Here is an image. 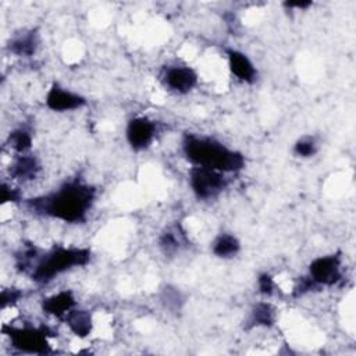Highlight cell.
Returning a JSON list of instances; mask_svg holds the SVG:
<instances>
[{"mask_svg": "<svg viewBox=\"0 0 356 356\" xmlns=\"http://www.w3.org/2000/svg\"><path fill=\"white\" fill-rule=\"evenodd\" d=\"M95 197L96 189L93 186L74 179L63 184L50 193L28 199L25 206L38 216L78 224L86 220Z\"/></svg>", "mask_w": 356, "mask_h": 356, "instance_id": "obj_1", "label": "cell"}, {"mask_svg": "<svg viewBox=\"0 0 356 356\" xmlns=\"http://www.w3.org/2000/svg\"><path fill=\"white\" fill-rule=\"evenodd\" d=\"M182 152L193 165L221 172H235L245 167V156L241 152L232 150L213 138L186 134L182 139Z\"/></svg>", "mask_w": 356, "mask_h": 356, "instance_id": "obj_2", "label": "cell"}, {"mask_svg": "<svg viewBox=\"0 0 356 356\" xmlns=\"http://www.w3.org/2000/svg\"><path fill=\"white\" fill-rule=\"evenodd\" d=\"M89 260V249L57 246L40 254L29 274L35 282L47 284L72 267L85 266Z\"/></svg>", "mask_w": 356, "mask_h": 356, "instance_id": "obj_3", "label": "cell"}, {"mask_svg": "<svg viewBox=\"0 0 356 356\" xmlns=\"http://www.w3.org/2000/svg\"><path fill=\"white\" fill-rule=\"evenodd\" d=\"M4 332L8 335L11 345L21 352L38 355L51 352L47 337L54 334L47 327H4Z\"/></svg>", "mask_w": 356, "mask_h": 356, "instance_id": "obj_4", "label": "cell"}, {"mask_svg": "<svg viewBox=\"0 0 356 356\" xmlns=\"http://www.w3.org/2000/svg\"><path fill=\"white\" fill-rule=\"evenodd\" d=\"M189 185L197 199L210 200L217 197L227 188L228 181L221 171L193 165L189 170Z\"/></svg>", "mask_w": 356, "mask_h": 356, "instance_id": "obj_5", "label": "cell"}, {"mask_svg": "<svg viewBox=\"0 0 356 356\" xmlns=\"http://www.w3.org/2000/svg\"><path fill=\"white\" fill-rule=\"evenodd\" d=\"M309 277L318 286H331L341 280V256L327 254L314 259L309 266Z\"/></svg>", "mask_w": 356, "mask_h": 356, "instance_id": "obj_6", "label": "cell"}, {"mask_svg": "<svg viewBox=\"0 0 356 356\" xmlns=\"http://www.w3.org/2000/svg\"><path fill=\"white\" fill-rule=\"evenodd\" d=\"M161 82L175 93H188L197 83V74L188 65H168L161 72Z\"/></svg>", "mask_w": 356, "mask_h": 356, "instance_id": "obj_7", "label": "cell"}, {"mask_svg": "<svg viewBox=\"0 0 356 356\" xmlns=\"http://www.w3.org/2000/svg\"><path fill=\"white\" fill-rule=\"evenodd\" d=\"M127 140L134 150H143L150 146L156 135V124L146 117L132 118L127 125Z\"/></svg>", "mask_w": 356, "mask_h": 356, "instance_id": "obj_8", "label": "cell"}, {"mask_svg": "<svg viewBox=\"0 0 356 356\" xmlns=\"http://www.w3.org/2000/svg\"><path fill=\"white\" fill-rule=\"evenodd\" d=\"M86 104V99L75 92L61 88L58 83H53L46 95V106L53 111H71L78 110Z\"/></svg>", "mask_w": 356, "mask_h": 356, "instance_id": "obj_9", "label": "cell"}, {"mask_svg": "<svg viewBox=\"0 0 356 356\" xmlns=\"http://www.w3.org/2000/svg\"><path fill=\"white\" fill-rule=\"evenodd\" d=\"M227 56H228V67L238 79L246 83H253L257 79V70L245 53L229 49L227 51Z\"/></svg>", "mask_w": 356, "mask_h": 356, "instance_id": "obj_10", "label": "cell"}, {"mask_svg": "<svg viewBox=\"0 0 356 356\" xmlns=\"http://www.w3.org/2000/svg\"><path fill=\"white\" fill-rule=\"evenodd\" d=\"M40 171L39 160L32 154H18L10 165V175L14 179L31 181L35 179Z\"/></svg>", "mask_w": 356, "mask_h": 356, "instance_id": "obj_11", "label": "cell"}, {"mask_svg": "<svg viewBox=\"0 0 356 356\" xmlns=\"http://www.w3.org/2000/svg\"><path fill=\"white\" fill-rule=\"evenodd\" d=\"M74 306H75V298L70 291H60L58 293H54L43 299L42 302L43 312L58 318H64V316L71 309H74Z\"/></svg>", "mask_w": 356, "mask_h": 356, "instance_id": "obj_12", "label": "cell"}, {"mask_svg": "<svg viewBox=\"0 0 356 356\" xmlns=\"http://www.w3.org/2000/svg\"><path fill=\"white\" fill-rule=\"evenodd\" d=\"M39 44V35L35 29L22 31L21 33H17L13 36V39L8 42V49L11 53L17 56L29 57L32 56Z\"/></svg>", "mask_w": 356, "mask_h": 356, "instance_id": "obj_13", "label": "cell"}, {"mask_svg": "<svg viewBox=\"0 0 356 356\" xmlns=\"http://www.w3.org/2000/svg\"><path fill=\"white\" fill-rule=\"evenodd\" d=\"M70 330L81 338H85L92 331V316L88 310L82 309H71L63 318Z\"/></svg>", "mask_w": 356, "mask_h": 356, "instance_id": "obj_14", "label": "cell"}, {"mask_svg": "<svg viewBox=\"0 0 356 356\" xmlns=\"http://www.w3.org/2000/svg\"><path fill=\"white\" fill-rule=\"evenodd\" d=\"M186 239L185 232L181 229L179 225L167 228L159 238V246L165 256H171L179 250L182 242Z\"/></svg>", "mask_w": 356, "mask_h": 356, "instance_id": "obj_15", "label": "cell"}, {"mask_svg": "<svg viewBox=\"0 0 356 356\" xmlns=\"http://www.w3.org/2000/svg\"><path fill=\"white\" fill-rule=\"evenodd\" d=\"M275 321V309L267 302H259L252 307L249 327H271Z\"/></svg>", "mask_w": 356, "mask_h": 356, "instance_id": "obj_16", "label": "cell"}, {"mask_svg": "<svg viewBox=\"0 0 356 356\" xmlns=\"http://www.w3.org/2000/svg\"><path fill=\"white\" fill-rule=\"evenodd\" d=\"M241 249V242L238 241V238L232 234H221L216 238V241L213 242L211 246V252L217 256V257H232L235 256Z\"/></svg>", "mask_w": 356, "mask_h": 356, "instance_id": "obj_17", "label": "cell"}, {"mask_svg": "<svg viewBox=\"0 0 356 356\" xmlns=\"http://www.w3.org/2000/svg\"><path fill=\"white\" fill-rule=\"evenodd\" d=\"M7 143L18 154H22V153H26L31 149V146H32V136H31V134L26 129L18 128V129H14L13 132L8 134Z\"/></svg>", "mask_w": 356, "mask_h": 356, "instance_id": "obj_18", "label": "cell"}, {"mask_svg": "<svg viewBox=\"0 0 356 356\" xmlns=\"http://www.w3.org/2000/svg\"><path fill=\"white\" fill-rule=\"evenodd\" d=\"M160 300L163 303V306L170 310V312H179L182 305H184V296L182 293L171 286V285H165L163 289H161V293H160Z\"/></svg>", "mask_w": 356, "mask_h": 356, "instance_id": "obj_19", "label": "cell"}, {"mask_svg": "<svg viewBox=\"0 0 356 356\" xmlns=\"http://www.w3.org/2000/svg\"><path fill=\"white\" fill-rule=\"evenodd\" d=\"M317 152V143L313 138H302L293 145V153L298 157H312Z\"/></svg>", "mask_w": 356, "mask_h": 356, "instance_id": "obj_20", "label": "cell"}, {"mask_svg": "<svg viewBox=\"0 0 356 356\" xmlns=\"http://www.w3.org/2000/svg\"><path fill=\"white\" fill-rule=\"evenodd\" d=\"M318 288L320 286L309 275L307 277H302L299 280L298 285L293 289V296H302V295H305V293H307V292H310L313 289H318Z\"/></svg>", "mask_w": 356, "mask_h": 356, "instance_id": "obj_21", "label": "cell"}, {"mask_svg": "<svg viewBox=\"0 0 356 356\" xmlns=\"http://www.w3.org/2000/svg\"><path fill=\"white\" fill-rule=\"evenodd\" d=\"M22 298V292L19 289L15 288H10V289H4L1 292V307H7V306H13L14 303H17L19 299Z\"/></svg>", "mask_w": 356, "mask_h": 356, "instance_id": "obj_22", "label": "cell"}, {"mask_svg": "<svg viewBox=\"0 0 356 356\" xmlns=\"http://www.w3.org/2000/svg\"><path fill=\"white\" fill-rule=\"evenodd\" d=\"M257 286H259L260 293H263V295H271L274 292V288H275L271 275L267 274V273H263V274L259 275Z\"/></svg>", "mask_w": 356, "mask_h": 356, "instance_id": "obj_23", "label": "cell"}, {"mask_svg": "<svg viewBox=\"0 0 356 356\" xmlns=\"http://www.w3.org/2000/svg\"><path fill=\"white\" fill-rule=\"evenodd\" d=\"M19 200V192L17 189L10 188L6 182L1 184V203L7 202H18Z\"/></svg>", "mask_w": 356, "mask_h": 356, "instance_id": "obj_24", "label": "cell"}, {"mask_svg": "<svg viewBox=\"0 0 356 356\" xmlns=\"http://www.w3.org/2000/svg\"><path fill=\"white\" fill-rule=\"evenodd\" d=\"M312 4V1H300V3H285L286 7H299V8H306Z\"/></svg>", "mask_w": 356, "mask_h": 356, "instance_id": "obj_25", "label": "cell"}]
</instances>
